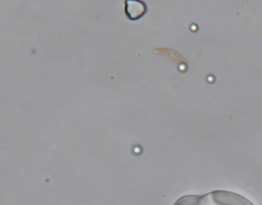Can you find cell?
Masks as SVG:
<instances>
[{
    "instance_id": "1",
    "label": "cell",
    "mask_w": 262,
    "mask_h": 205,
    "mask_svg": "<svg viewBox=\"0 0 262 205\" xmlns=\"http://www.w3.org/2000/svg\"><path fill=\"white\" fill-rule=\"evenodd\" d=\"M173 205H254L249 199L236 192L214 190L203 195L180 197Z\"/></svg>"
},
{
    "instance_id": "2",
    "label": "cell",
    "mask_w": 262,
    "mask_h": 205,
    "mask_svg": "<svg viewBox=\"0 0 262 205\" xmlns=\"http://www.w3.org/2000/svg\"><path fill=\"white\" fill-rule=\"evenodd\" d=\"M126 13L128 18L135 19L139 18L144 13V7L142 3L137 1H128L125 8Z\"/></svg>"
}]
</instances>
